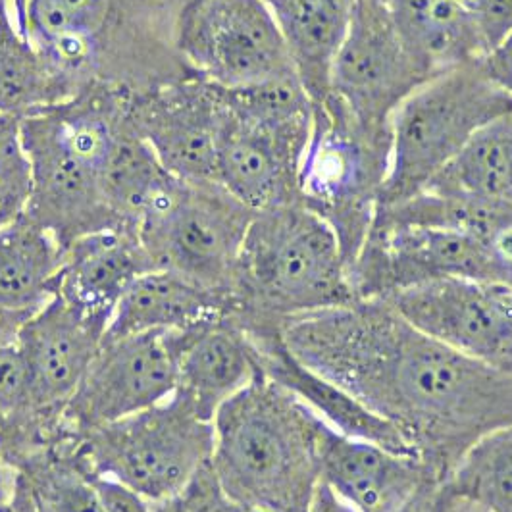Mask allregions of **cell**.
<instances>
[{"label":"cell","mask_w":512,"mask_h":512,"mask_svg":"<svg viewBox=\"0 0 512 512\" xmlns=\"http://www.w3.org/2000/svg\"><path fill=\"white\" fill-rule=\"evenodd\" d=\"M12 486V470L6 466V462L0 455V499L10 491Z\"/></svg>","instance_id":"39"},{"label":"cell","mask_w":512,"mask_h":512,"mask_svg":"<svg viewBox=\"0 0 512 512\" xmlns=\"http://www.w3.org/2000/svg\"><path fill=\"white\" fill-rule=\"evenodd\" d=\"M493 282L512 289V218L484 237Z\"/></svg>","instance_id":"34"},{"label":"cell","mask_w":512,"mask_h":512,"mask_svg":"<svg viewBox=\"0 0 512 512\" xmlns=\"http://www.w3.org/2000/svg\"><path fill=\"white\" fill-rule=\"evenodd\" d=\"M322 486L353 512H401L441 482L418 457L326 428Z\"/></svg>","instance_id":"18"},{"label":"cell","mask_w":512,"mask_h":512,"mask_svg":"<svg viewBox=\"0 0 512 512\" xmlns=\"http://www.w3.org/2000/svg\"><path fill=\"white\" fill-rule=\"evenodd\" d=\"M428 76L407 51L384 0H355L335 56L330 93L368 128L391 129V116Z\"/></svg>","instance_id":"14"},{"label":"cell","mask_w":512,"mask_h":512,"mask_svg":"<svg viewBox=\"0 0 512 512\" xmlns=\"http://www.w3.org/2000/svg\"><path fill=\"white\" fill-rule=\"evenodd\" d=\"M31 168L20 135V120L0 116V230L26 212Z\"/></svg>","instance_id":"31"},{"label":"cell","mask_w":512,"mask_h":512,"mask_svg":"<svg viewBox=\"0 0 512 512\" xmlns=\"http://www.w3.org/2000/svg\"><path fill=\"white\" fill-rule=\"evenodd\" d=\"M128 97L116 87L89 85L70 101L20 120L31 168L24 214L62 251L89 233L124 228L106 201L104 172L128 122Z\"/></svg>","instance_id":"3"},{"label":"cell","mask_w":512,"mask_h":512,"mask_svg":"<svg viewBox=\"0 0 512 512\" xmlns=\"http://www.w3.org/2000/svg\"><path fill=\"white\" fill-rule=\"evenodd\" d=\"M253 216L218 181L176 180L137 231L154 270L176 272L231 297Z\"/></svg>","instance_id":"9"},{"label":"cell","mask_w":512,"mask_h":512,"mask_svg":"<svg viewBox=\"0 0 512 512\" xmlns=\"http://www.w3.org/2000/svg\"><path fill=\"white\" fill-rule=\"evenodd\" d=\"M33 310H0V343L18 337L22 324Z\"/></svg>","instance_id":"38"},{"label":"cell","mask_w":512,"mask_h":512,"mask_svg":"<svg viewBox=\"0 0 512 512\" xmlns=\"http://www.w3.org/2000/svg\"><path fill=\"white\" fill-rule=\"evenodd\" d=\"M357 299H389L441 280L493 282L482 237L443 226L372 224L349 270Z\"/></svg>","instance_id":"12"},{"label":"cell","mask_w":512,"mask_h":512,"mask_svg":"<svg viewBox=\"0 0 512 512\" xmlns=\"http://www.w3.org/2000/svg\"><path fill=\"white\" fill-rule=\"evenodd\" d=\"M12 472L26 482L39 512H108L95 476L79 459L74 430Z\"/></svg>","instance_id":"29"},{"label":"cell","mask_w":512,"mask_h":512,"mask_svg":"<svg viewBox=\"0 0 512 512\" xmlns=\"http://www.w3.org/2000/svg\"><path fill=\"white\" fill-rule=\"evenodd\" d=\"M285 349L389 422L439 482L512 424V374L420 332L382 299L287 320Z\"/></svg>","instance_id":"1"},{"label":"cell","mask_w":512,"mask_h":512,"mask_svg":"<svg viewBox=\"0 0 512 512\" xmlns=\"http://www.w3.org/2000/svg\"><path fill=\"white\" fill-rule=\"evenodd\" d=\"M154 512H183L180 499H172V501H164V503H154Z\"/></svg>","instance_id":"41"},{"label":"cell","mask_w":512,"mask_h":512,"mask_svg":"<svg viewBox=\"0 0 512 512\" xmlns=\"http://www.w3.org/2000/svg\"><path fill=\"white\" fill-rule=\"evenodd\" d=\"M181 10L158 0H26L27 37L79 87L129 95L197 76L181 60Z\"/></svg>","instance_id":"4"},{"label":"cell","mask_w":512,"mask_h":512,"mask_svg":"<svg viewBox=\"0 0 512 512\" xmlns=\"http://www.w3.org/2000/svg\"><path fill=\"white\" fill-rule=\"evenodd\" d=\"M231 318L249 333L359 301L332 226L299 203L255 212L237 262Z\"/></svg>","instance_id":"5"},{"label":"cell","mask_w":512,"mask_h":512,"mask_svg":"<svg viewBox=\"0 0 512 512\" xmlns=\"http://www.w3.org/2000/svg\"><path fill=\"white\" fill-rule=\"evenodd\" d=\"M509 112L512 95L487 76L484 58L422 83L391 116V162L378 208L424 191L480 129Z\"/></svg>","instance_id":"6"},{"label":"cell","mask_w":512,"mask_h":512,"mask_svg":"<svg viewBox=\"0 0 512 512\" xmlns=\"http://www.w3.org/2000/svg\"><path fill=\"white\" fill-rule=\"evenodd\" d=\"M251 337L260 349L264 374L297 395L333 432L412 455L403 437L382 416L360 403L341 385L295 359L285 349L282 333H260Z\"/></svg>","instance_id":"21"},{"label":"cell","mask_w":512,"mask_h":512,"mask_svg":"<svg viewBox=\"0 0 512 512\" xmlns=\"http://www.w3.org/2000/svg\"><path fill=\"white\" fill-rule=\"evenodd\" d=\"M484 68L501 89L512 95V31L484 56Z\"/></svg>","instance_id":"36"},{"label":"cell","mask_w":512,"mask_h":512,"mask_svg":"<svg viewBox=\"0 0 512 512\" xmlns=\"http://www.w3.org/2000/svg\"><path fill=\"white\" fill-rule=\"evenodd\" d=\"M176 47L193 74L224 89L295 74L268 0L187 2L178 20Z\"/></svg>","instance_id":"10"},{"label":"cell","mask_w":512,"mask_h":512,"mask_svg":"<svg viewBox=\"0 0 512 512\" xmlns=\"http://www.w3.org/2000/svg\"><path fill=\"white\" fill-rule=\"evenodd\" d=\"M260 374V349L241 324L224 316L189 333L180 357L176 395L208 422Z\"/></svg>","instance_id":"19"},{"label":"cell","mask_w":512,"mask_h":512,"mask_svg":"<svg viewBox=\"0 0 512 512\" xmlns=\"http://www.w3.org/2000/svg\"><path fill=\"white\" fill-rule=\"evenodd\" d=\"M64 251L22 214L0 230V310H37L54 293Z\"/></svg>","instance_id":"27"},{"label":"cell","mask_w":512,"mask_h":512,"mask_svg":"<svg viewBox=\"0 0 512 512\" xmlns=\"http://www.w3.org/2000/svg\"><path fill=\"white\" fill-rule=\"evenodd\" d=\"M83 89L18 27L12 0H0V116L26 118Z\"/></svg>","instance_id":"25"},{"label":"cell","mask_w":512,"mask_h":512,"mask_svg":"<svg viewBox=\"0 0 512 512\" xmlns=\"http://www.w3.org/2000/svg\"><path fill=\"white\" fill-rule=\"evenodd\" d=\"M0 512H39L26 482L14 472L10 491L0 499Z\"/></svg>","instance_id":"37"},{"label":"cell","mask_w":512,"mask_h":512,"mask_svg":"<svg viewBox=\"0 0 512 512\" xmlns=\"http://www.w3.org/2000/svg\"><path fill=\"white\" fill-rule=\"evenodd\" d=\"M233 301L168 270H151L133 283L110 318L104 339L137 333L183 332L230 316Z\"/></svg>","instance_id":"22"},{"label":"cell","mask_w":512,"mask_h":512,"mask_svg":"<svg viewBox=\"0 0 512 512\" xmlns=\"http://www.w3.org/2000/svg\"><path fill=\"white\" fill-rule=\"evenodd\" d=\"M151 270L153 262L139 231L116 228L89 233L64 249L52 295L110 320L129 287Z\"/></svg>","instance_id":"20"},{"label":"cell","mask_w":512,"mask_h":512,"mask_svg":"<svg viewBox=\"0 0 512 512\" xmlns=\"http://www.w3.org/2000/svg\"><path fill=\"white\" fill-rule=\"evenodd\" d=\"M0 414L10 420L51 418L35 407L31 376L18 337L0 343Z\"/></svg>","instance_id":"32"},{"label":"cell","mask_w":512,"mask_h":512,"mask_svg":"<svg viewBox=\"0 0 512 512\" xmlns=\"http://www.w3.org/2000/svg\"><path fill=\"white\" fill-rule=\"evenodd\" d=\"M12 8H14V16H16L18 27L22 29V33H24V35H27L26 0H12Z\"/></svg>","instance_id":"40"},{"label":"cell","mask_w":512,"mask_h":512,"mask_svg":"<svg viewBox=\"0 0 512 512\" xmlns=\"http://www.w3.org/2000/svg\"><path fill=\"white\" fill-rule=\"evenodd\" d=\"M110 320L89 314L52 295L27 316L18 345L31 376L35 407L62 416L81 380L103 347Z\"/></svg>","instance_id":"17"},{"label":"cell","mask_w":512,"mask_h":512,"mask_svg":"<svg viewBox=\"0 0 512 512\" xmlns=\"http://www.w3.org/2000/svg\"><path fill=\"white\" fill-rule=\"evenodd\" d=\"M210 468L224 493L256 512H310L326 424L287 387L260 374L212 420Z\"/></svg>","instance_id":"2"},{"label":"cell","mask_w":512,"mask_h":512,"mask_svg":"<svg viewBox=\"0 0 512 512\" xmlns=\"http://www.w3.org/2000/svg\"><path fill=\"white\" fill-rule=\"evenodd\" d=\"M426 189L512 214V112L480 129Z\"/></svg>","instance_id":"26"},{"label":"cell","mask_w":512,"mask_h":512,"mask_svg":"<svg viewBox=\"0 0 512 512\" xmlns=\"http://www.w3.org/2000/svg\"><path fill=\"white\" fill-rule=\"evenodd\" d=\"M441 487L480 512H512V424L474 443Z\"/></svg>","instance_id":"30"},{"label":"cell","mask_w":512,"mask_h":512,"mask_svg":"<svg viewBox=\"0 0 512 512\" xmlns=\"http://www.w3.org/2000/svg\"><path fill=\"white\" fill-rule=\"evenodd\" d=\"M2 418H4V416H2V414H0V422H2Z\"/></svg>","instance_id":"42"},{"label":"cell","mask_w":512,"mask_h":512,"mask_svg":"<svg viewBox=\"0 0 512 512\" xmlns=\"http://www.w3.org/2000/svg\"><path fill=\"white\" fill-rule=\"evenodd\" d=\"M384 4L407 51L430 77L487 54L462 0H384Z\"/></svg>","instance_id":"23"},{"label":"cell","mask_w":512,"mask_h":512,"mask_svg":"<svg viewBox=\"0 0 512 512\" xmlns=\"http://www.w3.org/2000/svg\"><path fill=\"white\" fill-rule=\"evenodd\" d=\"M95 478L128 487L151 505L178 499L212 457L214 428L176 393L128 418L77 434Z\"/></svg>","instance_id":"8"},{"label":"cell","mask_w":512,"mask_h":512,"mask_svg":"<svg viewBox=\"0 0 512 512\" xmlns=\"http://www.w3.org/2000/svg\"><path fill=\"white\" fill-rule=\"evenodd\" d=\"M101 491L106 511L108 512H154L153 505L131 491L128 487L120 486L106 478H95Z\"/></svg>","instance_id":"35"},{"label":"cell","mask_w":512,"mask_h":512,"mask_svg":"<svg viewBox=\"0 0 512 512\" xmlns=\"http://www.w3.org/2000/svg\"><path fill=\"white\" fill-rule=\"evenodd\" d=\"M486 51L495 49L512 31V0H462Z\"/></svg>","instance_id":"33"},{"label":"cell","mask_w":512,"mask_h":512,"mask_svg":"<svg viewBox=\"0 0 512 512\" xmlns=\"http://www.w3.org/2000/svg\"><path fill=\"white\" fill-rule=\"evenodd\" d=\"M176 180L128 118L104 172V195L118 222L139 230L141 220Z\"/></svg>","instance_id":"28"},{"label":"cell","mask_w":512,"mask_h":512,"mask_svg":"<svg viewBox=\"0 0 512 512\" xmlns=\"http://www.w3.org/2000/svg\"><path fill=\"white\" fill-rule=\"evenodd\" d=\"M389 162L391 129L364 126L333 93L312 103L301 203L332 226L349 270L372 230Z\"/></svg>","instance_id":"7"},{"label":"cell","mask_w":512,"mask_h":512,"mask_svg":"<svg viewBox=\"0 0 512 512\" xmlns=\"http://www.w3.org/2000/svg\"><path fill=\"white\" fill-rule=\"evenodd\" d=\"M128 118L178 180L218 181L224 126L222 87L189 76L128 97Z\"/></svg>","instance_id":"16"},{"label":"cell","mask_w":512,"mask_h":512,"mask_svg":"<svg viewBox=\"0 0 512 512\" xmlns=\"http://www.w3.org/2000/svg\"><path fill=\"white\" fill-rule=\"evenodd\" d=\"M191 330L104 339L62 412L68 428L81 434L170 399Z\"/></svg>","instance_id":"11"},{"label":"cell","mask_w":512,"mask_h":512,"mask_svg":"<svg viewBox=\"0 0 512 512\" xmlns=\"http://www.w3.org/2000/svg\"><path fill=\"white\" fill-rule=\"evenodd\" d=\"M295 74L312 103L330 93L335 56L349 31L355 0H268Z\"/></svg>","instance_id":"24"},{"label":"cell","mask_w":512,"mask_h":512,"mask_svg":"<svg viewBox=\"0 0 512 512\" xmlns=\"http://www.w3.org/2000/svg\"><path fill=\"white\" fill-rule=\"evenodd\" d=\"M382 301L420 332L512 374L511 287L453 278L418 285Z\"/></svg>","instance_id":"15"},{"label":"cell","mask_w":512,"mask_h":512,"mask_svg":"<svg viewBox=\"0 0 512 512\" xmlns=\"http://www.w3.org/2000/svg\"><path fill=\"white\" fill-rule=\"evenodd\" d=\"M310 131L312 110L247 114L224 103L216 180L253 212L299 203Z\"/></svg>","instance_id":"13"}]
</instances>
